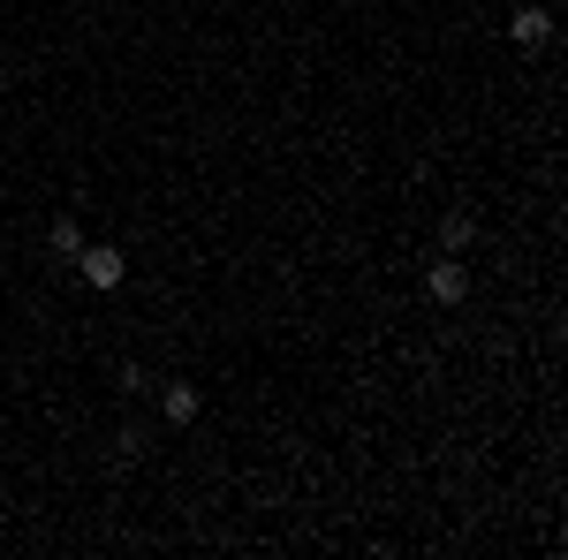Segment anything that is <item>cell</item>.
Segmentation results:
<instances>
[{
    "label": "cell",
    "mask_w": 568,
    "mask_h": 560,
    "mask_svg": "<svg viewBox=\"0 0 568 560\" xmlns=\"http://www.w3.org/2000/svg\"><path fill=\"white\" fill-rule=\"evenodd\" d=\"M76 273L92 280V288H122V273H130V258H122L114 243H84V251H76Z\"/></svg>",
    "instance_id": "cell-1"
},
{
    "label": "cell",
    "mask_w": 568,
    "mask_h": 560,
    "mask_svg": "<svg viewBox=\"0 0 568 560\" xmlns=\"http://www.w3.org/2000/svg\"><path fill=\"white\" fill-rule=\"evenodd\" d=\"M425 288L439 295V303H462V295H470V266H462V258H439Z\"/></svg>",
    "instance_id": "cell-2"
},
{
    "label": "cell",
    "mask_w": 568,
    "mask_h": 560,
    "mask_svg": "<svg viewBox=\"0 0 568 560\" xmlns=\"http://www.w3.org/2000/svg\"><path fill=\"white\" fill-rule=\"evenodd\" d=\"M508 38H516V46H546V38H554V15H546V8H516Z\"/></svg>",
    "instance_id": "cell-3"
},
{
    "label": "cell",
    "mask_w": 568,
    "mask_h": 560,
    "mask_svg": "<svg viewBox=\"0 0 568 560\" xmlns=\"http://www.w3.org/2000/svg\"><path fill=\"white\" fill-rule=\"evenodd\" d=\"M159 417L190 424V417H197V387H159Z\"/></svg>",
    "instance_id": "cell-4"
},
{
    "label": "cell",
    "mask_w": 568,
    "mask_h": 560,
    "mask_svg": "<svg viewBox=\"0 0 568 560\" xmlns=\"http://www.w3.org/2000/svg\"><path fill=\"white\" fill-rule=\"evenodd\" d=\"M470 235H478L470 212H447V220H439V243H447V251H470Z\"/></svg>",
    "instance_id": "cell-5"
},
{
    "label": "cell",
    "mask_w": 568,
    "mask_h": 560,
    "mask_svg": "<svg viewBox=\"0 0 568 560\" xmlns=\"http://www.w3.org/2000/svg\"><path fill=\"white\" fill-rule=\"evenodd\" d=\"M46 251H53V258H76V251H84V228H76V220H53Z\"/></svg>",
    "instance_id": "cell-6"
}]
</instances>
